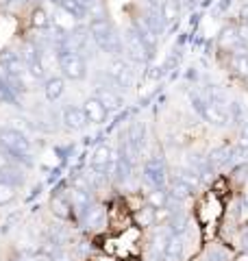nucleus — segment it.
<instances>
[{"mask_svg":"<svg viewBox=\"0 0 248 261\" xmlns=\"http://www.w3.org/2000/svg\"><path fill=\"white\" fill-rule=\"evenodd\" d=\"M89 33H92V39L98 44L101 50H105L107 55L120 57V53H122V39H120V35L115 33V29L107 20H103V18L92 20V24H89Z\"/></svg>","mask_w":248,"mask_h":261,"instance_id":"nucleus-1","label":"nucleus"},{"mask_svg":"<svg viewBox=\"0 0 248 261\" xmlns=\"http://www.w3.org/2000/svg\"><path fill=\"white\" fill-rule=\"evenodd\" d=\"M0 146H3L5 152H9L18 159H27L31 154L29 137L18 128H3L0 130Z\"/></svg>","mask_w":248,"mask_h":261,"instance_id":"nucleus-2","label":"nucleus"},{"mask_svg":"<svg viewBox=\"0 0 248 261\" xmlns=\"http://www.w3.org/2000/svg\"><path fill=\"white\" fill-rule=\"evenodd\" d=\"M107 76L113 81L115 87L120 89H129L133 87L135 83V70H133V63L124 57H113L111 63L107 65Z\"/></svg>","mask_w":248,"mask_h":261,"instance_id":"nucleus-3","label":"nucleus"},{"mask_svg":"<svg viewBox=\"0 0 248 261\" xmlns=\"http://www.w3.org/2000/svg\"><path fill=\"white\" fill-rule=\"evenodd\" d=\"M59 68H61L63 79H68V81H83L87 74L85 59L79 53L68 50V48H61V53H59Z\"/></svg>","mask_w":248,"mask_h":261,"instance_id":"nucleus-4","label":"nucleus"},{"mask_svg":"<svg viewBox=\"0 0 248 261\" xmlns=\"http://www.w3.org/2000/svg\"><path fill=\"white\" fill-rule=\"evenodd\" d=\"M122 46H124V50L129 53V61L137 63V65H144L148 59H151V55H153L151 48L144 44V39H142V35H139L137 29H129L127 31Z\"/></svg>","mask_w":248,"mask_h":261,"instance_id":"nucleus-5","label":"nucleus"},{"mask_svg":"<svg viewBox=\"0 0 248 261\" xmlns=\"http://www.w3.org/2000/svg\"><path fill=\"white\" fill-rule=\"evenodd\" d=\"M194 107L198 109V113L209 122V124H216V126H225L227 122H229V113H227V109L225 107H220V105H216V102H211V100H207V102H203V100H194Z\"/></svg>","mask_w":248,"mask_h":261,"instance_id":"nucleus-6","label":"nucleus"},{"mask_svg":"<svg viewBox=\"0 0 248 261\" xmlns=\"http://www.w3.org/2000/svg\"><path fill=\"white\" fill-rule=\"evenodd\" d=\"M61 122H63V126L70 130H83L87 126V116H85V111H83V107H72L70 105V107L63 109Z\"/></svg>","mask_w":248,"mask_h":261,"instance_id":"nucleus-7","label":"nucleus"},{"mask_svg":"<svg viewBox=\"0 0 248 261\" xmlns=\"http://www.w3.org/2000/svg\"><path fill=\"white\" fill-rule=\"evenodd\" d=\"M83 111H85V116H87V122H92V124H103L107 120V116H109L107 107L96 96H89L87 100L83 102Z\"/></svg>","mask_w":248,"mask_h":261,"instance_id":"nucleus-8","label":"nucleus"},{"mask_svg":"<svg viewBox=\"0 0 248 261\" xmlns=\"http://www.w3.org/2000/svg\"><path fill=\"white\" fill-rule=\"evenodd\" d=\"M113 159V150L109 144H101L98 148L94 150L92 154V170L98 174H105L107 176V168H109V163Z\"/></svg>","mask_w":248,"mask_h":261,"instance_id":"nucleus-9","label":"nucleus"},{"mask_svg":"<svg viewBox=\"0 0 248 261\" xmlns=\"http://www.w3.org/2000/svg\"><path fill=\"white\" fill-rule=\"evenodd\" d=\"M144 174H146V181L151 185L161 187L163 190V185H165V166H163L161 159H151L148 161L146 168H144Z\"/></svg>","mask_w":248,"mask_h":261,"instance_id":"nucleus-10","label":"nucleus"},{"mask_svg":"<svg viewBox=\"0 0 248 261\" xmlns=\"http://www.w3.org/2000/svg\"><path fill=\"white\" fill-rule=\"evenodd\" d=\"M72 200L68 198L65 194H55L53 196V200H51V211H53V216L55 218H59V220H70L72 218Z\"/></svg>","mask_w":248,"mask_h":261,"instance_id":"nucleus-11","label":"nucleus"},{"mask_svg":"<svg viewBox=\"0 0 248 261\" xmlns=\"http://www.w3.org/2000/svg\"><path fill=\"white\" fill-rule=\"evenodd\" d=\"M37 63H39L41 72H44L46 79H48V76H51V72L55 70V65L59 63V53H57L55 48H39V53H37Z\"/></svg>","mask_w":248,"mask_h":261,"instance_id":"nucleus-12","label":"nucleus"},{"mask_svg":"<svg viewBox=\"0 0 248 261\" xmlns=\"http://www.w3.org/2000/svg\"><path fill=\"white\" fill-rule=\"evenodd\" d=\"M96 98L105 105L107 111H115V109L122 107V96L118 92H113L111 87H98L96 89Z\"/></svg>","mask_w":248,"mask_h":261,"instance_id":"nucleus-13","label":"nucleus"},{"mask_svg":"<svg viewBox=\"0 0 248 261\" xmlns=\"http://www.w3.org/2000/svg\"><path fill=\"white\" fill-rule=\"evenodd\" d=\"M183 252H185V244L181 240V235H172L168 246L163 250V257L161 261H181L183 259Z\"/></svg>","mask_w":248,"mask_h":261,"instance_id":"nucleus-14","label":"nucleus"},{"mask_svg":"<svg viewBox=\"0 0 248 261\" xmlns=\"http://www.w3.org/2000/svg\"><path fill=\"white\" fill-rule=\"evenodd\" d=\"M63 89H65V81L61 76H48L44 81V96L51 102L59 100V98L63 96Z\"/></svg>","mask_w":248,"mask_h":261,"instance_id":"nucleus-15","label":"nucleus"},{"mask_svg":"<svg viewBox=\"0 0 248 261\" xmlns=\"http://www.w3.org/2000/svg\"><path fill=\"white\" fill-rule=\"evenodd\" d=\"M74 24H77V18L68 11L63 9V7H59V11H57V18H55V29L59 33H72Z\"/></svg>","mask_w":248,"mask_h":261,"instance_id":"nucleus-16","label":"nucleus"},{"mask_svg":"<svg viewBox=\"0 0 248 261\" xmlns=\"http://www.w3.org/2000/svg\"><path fill=\"white\" fill-rule=\"evenodd\" d=\"M168 200H170L168 192L161 190V187H155V190L148 194L146 205H148V207H153V209H165V207H168Z\"/></svg>","mask_w":248,"mask_h":261,"instance_id":"nucleus-17","label":"nucleus"},{"mask_svg":"<svg viewBox=\"0 0 248 261\" xmlns=\"http://www.w3.org/2000/svg\"><path fill=\"white\" fill-rule=\"evenodd\" d=\"M161 22L163 24H172L179 18V0H163L161 3Z\"/></svg>","mask_w":248,"mask_h":261,"instance_id":"nucleus-18","label":"nucleus"},{"mask_svg":"<svg viewBox=\"0 0 248 261\" xmlns=\"http://www.w3.org/2000/svg\"><path fill=\"white\" fill-rule=\"evenodd\" d=\"M135 222L139 224V226H153L155 222H157V216H155V209L153 207H142L135 214Z\"/></svg>","mask_w":248,"mask_h":261,"instance_id":"nucleus-19","label":"nucleus"},{"mask_svg":"<svg viewBox=\"0 0 248 261\" xmlns=\"http://www.w3.org/2000/svg\"><path fill=\"white\" fill-rule=\"evenodd\" d=\"M15 198V185L9 181H0V207L9 205Z\"/></svg>","mask_w":248,"mask_h":261,"instance_id":"nucleus-20","label":"nucleus"},{"mask_svg":"<svg viewBox=\"0 0 248 261\" xmlns=\"http://www.w3.org/2000/svg\"><path fill=\"white\" fill-rule=\"evenodd\" d=\"M192 194H194V190H192L189 185H185L183 181H179V178H175V181H172V196H175V198L185 200V198H189Z\"/></svg>","mask_w":248,"mask_h":261,"instance_id":"nucleus-21","label":"nucleus"},{"mask_svg":"<svg viewBox=\"0 0 248 261\" xmlns=\"http://www.w3.org/2000/svg\"><path fill=\"white\" fill-rule=\"evenodd\" d=\"M231 68H233L237 74L248 76V55H233L231 57Z\"/></svg>","mask_w":248,"mask_h":261,"instance_id":"nucleus-22","label":"nucleus"},{"mask_svg":"<svg viewBox=\"0 0 248 261\" xmlns=\"http://www.w3.org/2000/svg\"><path fill=\"white\" fill-rule=\"evenodd\" d=\"M31 24L35 29H46L48 24H51V20H48V13L41 9V7H37V9L31 13Z\"/></svg>","mask_w":248,"mask_h":261,"instance_id":"nucleus-23","label":"nucleus"},{"mask_svg":"<svg viewBox=\"0 0 248 261\" xmlns=\"http://www.w3.org/2000/svg\"><path fill=\"white\" fill-rule=\"evenodd\" d=\"M103 216H105V209H103V207H98V205L85 209V220H87V224H89V226H94V224L101 222Z\"/></svg>","mask_w":248,"mask_h":261,"instance_id":"nucleus-24","label":"nucleus"},{"mask_svg":"<svg viewBox=\"0 0 248 261\" xmlns=\"http://www.w3.org/2000/svg\"><path fill=\"white\" fill-rule=\"evenodd\" d=\"M177 178H179V181H183L185 185H189L192 190H196L198 183H201V178H198V174H196V172H189V170H181V172L177 174Z\"/></svg>","mask_w":248,"mask_h":261,"instance_id":"nucleus-25","label":"nucleus"},{"mask_svg":"<svg viewBox=\"0 0 248 261\" xmlns=\"http://www.w3.org/2000/svg\"><path fill=\"white\" fill-rule=\"evenodd\" d=\"M51 257H53L55 261H74L72 252H70V250H65V248H55Z\"/></svg>","mask_w":248,"mask_h":261,"instance_id":"nucleus-26","label":"nucleus"},{"mask_svg":"<svg viewBox=\"0 0 248 261\" xmlns=\"http://www.w3.org/2000/svg\"><path fill=\"white\" fill-rule=\"evenodd\" d=\"M7 170H11V157H9V152L0 150V174L7 172Z\"/></svg>","mask_w":248,"mask_h":261,"instance_id":"nucleus-27","label":"nucleus"},{"mask_svg":"<svg viewBox=\"0 0 248 261\" xmlns=\"http://www.w3.org/2000/svg\"><path fill=\"white\" fill-rule=\"evenodd\" d=\"M235 33H237V37H239V42L246 44L248 46V24H239V27H235Z\"/></svg>","mask_w":248,"mask_h":261,"instance_id":"nucleus-28","label":"nucleus"},{"mask_svg":"<svg viewBox=\"0 0 248 261\" xmlns=\"http://www.w3.org/2000/svg\"><path fill=\"white\" fill-rule=\"evenodd\" d=\"M239 144L246 146V148H248V122L242 126V140H239Z\"/></svg>","mask_w":248,"mask_h":261,"instance_id":"nucleus-29","label":"nucleus"},{"mask_svg":"<svg viewBox=\"0 0 248 261\" xmlns=\"http://www.w3.org/2000/svg\"><path fill=\"white\" fill-rule=\"evenodd\" d=\"M239 242H242V248L248 252V228H246V231L242 233V240H239Z\"/></svg>","mask_w":248,"mask_h":261,"instance_id":"nucleus-30","label":"nucleus"},{"mask_svg":"<svg viewBox=\"0 0 248 261\" xmlns=\"http://www.w3.org/2000/svg\"><path fill=\"white\" fill-rule=\"evenodd\" d=\"M31 261H55L51 255H35V257H33Z\"/></svg>","mask_w":248,"mask_h":261,"instance_id":"nucleus-31","label":"nucleus"},{"mask_svg":"<svg viewBox=\"0 0 248 261\" xmlns=\"http://www.w3.org/2000/svg\"><path fill=\"white\" fill-rule=\"evenodd\" d=\"M239 13H242V20L248 24V5H244V7H242V11H239Z\"/></svg>","mask_w":248,"mask_h":261,"instance_id":"nucleus-32","label":"nucleus"},{"mask_svg":"<svg viewBox=\"0 0 248 261\" xmlns=\"http://www.w3.org/2000/svg\"><path fill=\"white\" fill-rule=\"evenodd\" d=\"M237 261H248V252H244V255H239Z\"/></svg>","mask_w":248,"mask_h":261,"instance_id":"nucleus-33","label":"nucleus"},{"mask_svg":"<svg viewBox=\"0 0 248 261\" xmlns=\"http://www.w3.org/2000/svg\"><path fill=\"white\" fill-rule=\"evenodd\" d=\"M94 3H96V0H83V5H85V7L87 5H94Z\"/></svg>","mask_w":248,"mask_h":261,"instance_id":"nucleus-34","label":"nucleus"},{"mask_svg":"<svg viewBox=\"0 0 248 261\" xmlns=\"http://www.w3.org/2000/svg\"><path fill=\"white\" fill-rule=\"evenodd\" d=\"M244 205H246V207H248V198H246V200H244Z\"/></svg>","mask_w":248,"mask_h":261,"instance_id":"nucleus-35","label":"nucleus"},{"mask_svg":"<svg viewBox=\"0 0 248 261\" xmlns=\"http://www.w3.org/2000/svg\"><path fill=\"white\" fill-rule=\"evenodd\" d=\"M18 3H27V0H18Z\"/></svg>","mask_w":248,"mask_h":261,"instance_id":"nucleus-36","label":"nucleus"},{"mask_svg":"<svg viewBox=\"0 0 248 261\" xmlns=\"http://www.w3.org/2000/svg\"><path fill=\"white\" fill-rule=\"evenodd\" d=\"M0 261H7V259H0Z\"/></svg>","mask_w":248,"mask_h":261,"instance_id":"nucleus-37","label":"nucleus"}]
</instances>
